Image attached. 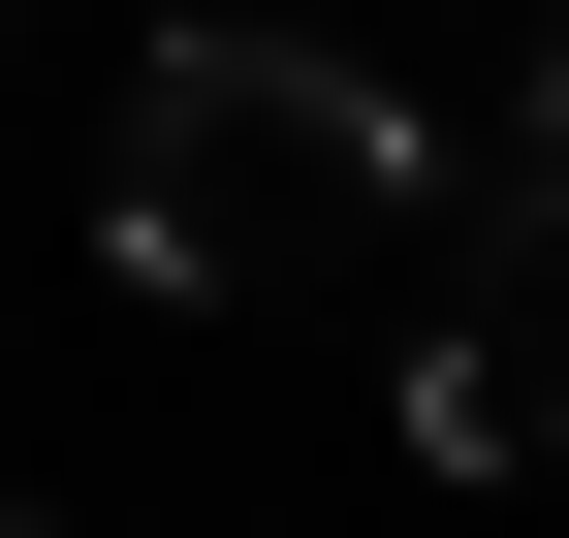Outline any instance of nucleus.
Masks as SVG:
<instances>
[{
    "label": "nucleus",
    "instance_id": "obj_1",
    "mask_svg": "<svg viewBox=\"0 0 569 538\" xmlns=\"http://www.w3.org/2000/svg\"><path fill=\"white\" fill-rule=\"evenodd\" d=\"M96 253L159 317H284V286H380L443 253V127L317 32H159L127 63V159H96Z\"/></svg>",
    "mask_w": 569,
    "mask_h": 538
}]
</instances>
